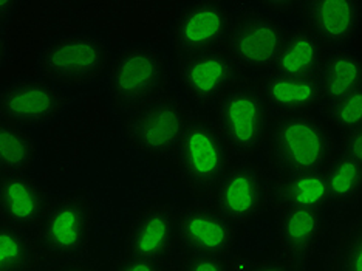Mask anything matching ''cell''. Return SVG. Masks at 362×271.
Instances as JSON below:
<instances>
[{
    "instance_id": "cell-21",
    "label": "cell",
    "mask_w": 362,
    "mask_h": 271,
    "mask_svg": "<svg viewBox=\"0 0 362 271\" xmlns=\"http://www.w3.org/2000/svg\"><path fill=\"white\" fill-rule=\"evenodd\" d=\"M281 199L285 207L322 211L330 204L327 172H305V174L284 177Z\"/></svg>"
},
{
    "instance_id": "cell-17",
    "label": "cell",
    "mask_w": 362,
    "mask_h": 271,
    "mask_svg": "<svg viewBox=\"0 0 362 271\" xmlns=\"http://www.w3.org/2000/svg\"><path fill=\"white\" fill-rule=\"evenodd\" d=\"M362 61L361 52L351 45L327 48L324 61L316 75L319 87V105L332 104L355 93L361 88Z\"/></svg>"
},
{
    "instance_id": "cell-31",
    "label": "cell",
    "mask_w": 362,
    "mask_h": 271,
    "mask_svg": "<svg viewBox=\"0 0 362 271\" xmlns=\"http://www.w3.org/2000/svg\"><path fill=\"white\" fill-rule=\"evenodd\" d=\"M14 8H16V2H10V0H0V25L10 19Z\"/></svg>"
},
{
    "instance_id": "cell-10",
    "label": "cell",
    "mask_w": 362,
    "mask_h": 271,
    "mask_svg": "<svg viewBox=\"0 0 362 271\" xmlns=\"http://www.w3.org/2000/svg\"><path fill=\"white\" fill-rule=\"evenodd\" d=\"M233 16L220 2H194L177 16L174 40L180 59L226 45Z\"/></svg>"
},
{
    "instance_id": "cell-22",
    "label": "cell",
    "mask_w": 362,
    "mask_h": 271,
    "mask_svg": "<svg viewBox=\"0 0 362 271\" xmlns=\"http://www.w3.org/2000/svg\"><path fill=\"white\" fill-rule=\"evenodd\" d=\"M325 172L330 203L337 207H349L359 199L362 190V163L349 158L337 147V154Z\"/></svg>"
},
{
    "instance_id": "cell-8",
    "label": "cell",
    "mask_w": 362,
    "mask_h": 271,
    "mask_svg": "<svg viewBox=\"0 0 362 271\" xmlns=\"http://www.w3.org/2000/svg\"><path fill=\"white\" fill-rule=\"evenodd\" d=\"M109 48L92 35L54 40L40 56V71L56 84L82 86L95 81L109 64Z\"/></svg>"
},
{
    "instance_id": "cell-7",
    "label": "cell",
    "mask_w": 362,
    "mask_h": 271,
    "mask_svg": "<svg viewBox=\"0 0 362 271\" xmlns=\"http://www.w3.org/2000/svg\"><path fill=\"white\" fill-rule=\"evenodd\" d=\"M95 220L93 203L84 194H70L50 204L40 224V242L56 259H78L88 248Z\"/></svg>"
},
{
    "instance_id": "cell-19",
    "label": "cell",
    "mask_w": 362,
    "mask_h": 271,
    "mask_svg": "<svg viewBox=\"0 0 362 271\" xmlns=\"http://www.w3.org/2000/svg\"><path fill=\"white\" fill-rule=\"evenodd\" d=\"M327 47L307 28H299L286 36L285 44L269 73L290 78H316L324 61Z\"/></svg>"
},
{
    "instance_id": "cell-29",
    "label": "cell",
    "mask_w": 362,
    "mask_h": 271,
    "mask_svg": "<svg viewBox=\"0 0 362 271\" xmlns=\"http://www.w3.org/2000/svg\"><path fill=\"white\" fill-rule=\"evenodd\" d=\"M113 271H163L160 262L129 258L121 259Z\"/></svg>"
},
{
    "instance_id": "cell-26",
    "label": "cell",
    "mask_w": 362,
    "mask_h": 271,
    "mask_svg": "<svg viewBox=\"0 0 362 271\" xmlns=\"http://www.w3.org/2000/svg\"><path fill=\"white\" fill-rule=\"evenodd\" d=\"M339 271H362V228L361 225L344 243Z\"/></svg>"
},
{
    "instance_id": "cell-3",
    "label": "cell",
    "mask_w": 362,
    "mask_h": 271,
    "mask_svg": "<svg viewBox=\"0 0 362 271\" xmlns=\"http://www.w3.org/2000/svg\"><path fill=\"white\" fill-rule=\"evenodd\" d=\"M175 160L186 186L195 192H208L216 191L234 163V155L216 121L191 115Z\"/></svg>"
},
{
    "instance_id": "cell-15",
    "label": "cell",
    "mask_w": 362,
    "mask_h": 271,
    "mask_svg": "<svg viewBox=\"0 0 362 271\" xmlns=\"http://www.w3.org/2000/svg\"><path fill=\"white\" fill-rule=\"evenodd\" d=\"M307 28L327 48L349 47L361 33V2H303Z\"/></svg>"
},
{
    "instance_id": "cell-24",
    "label": "cell",
    "mask_w": 362,
    "mask_h": 271,
    "mask_svg": "<svg viewBox=\"0 0 362 271\" xmlns=\"http://www.w3.org/2000/svg\"><path fill=\"white\" fill-rule=\"evenodd\" d=\"M33 260L28 237L11 225H0V271H25Z\"/></svg>"
},
{
    "instance_id": "cell-5",
    "label": "cell",
    "mask_w": 362,
    "mask_h": 271,
    "mask_svg": "<svg viewBox=\"0 0 362 271\" xmlns=\"http://www.w3.org/2000/svg\"><path fill=\"white\" fill-rule=\"evenodd\" d=\"M187 122V113L175 98L164 95L135 112L124 125L129 142L153 158L177 157Z\"/></svg>"
},
{
    "instance_id": "cell-32",
    "label": "cell",
    "mask_w": 362,
    "mask_h": 271,
    "mask_svg": "<svg viewBox=\"0 0 362 271\" xmlns=\"http://www.w3.org/2000/svg\"><path fill=\"white\" fill-rule=\"evenodd\" d=\"M5 56H6V44H5L2 33H0V67H2L5 62Z\"/></svg>"
},
{
    "instance_id": "cell-14",
    "label": "cell",
    "mask_w": 362,
    "mask_h": 271,
    "mask_svg": "<svg viewBox=\"0 0 362 271\" xmlns=\"http://www.w3.org/2000/svg\"><path fill=\"white\" fill-rule=\"evenodd\" d=\"M180 212L169 204H155L139 212L129 229L126 256L160 262L178 236Z\"/></svg>"
},
{
    "instance_id": "cell-11",
    "label": "cell",
    "mask_w": 362,
    "mask_h": 271,
    "mask_svg": "<svg viewBox=\"0 0 362 271\" xmlns=\"http://www.w3.org/2000/svg\"><path fill=\"white\" fill-rule=\"evenodd\" d=\"M178 75L185 92L200 108H214L240 76L225 47L180 59Z\"/></svg>"
},
{
    "instance_id": "cell-16",
    "label": "cell",
    "mask_w": 362,
    "mask_h": 271,
    "mask_svg": "<svg viewBox=\"0 0 362 271\" xmlns=\"http://www.w3.org/2000/svg\"><path fill=\"white\" fill-rule=\"evenodd\" d=\"M50 208L45 188L27 174H8L0 178V216L8 225L31 229L42 224Z\"/></svg>"
},
{
    "instance_id": "cell-1",
    "label": "cell",
    "mask_w": 362,
    "mask_h": 271,
    "mask_svg": "<svg viewBox=\"0 0 362 271\" xmlns=\"http://www.w3.org/2000/svg\"><path fill=\"white\" fill-rule=\"evenodd\" d=\"M265 146L284 177L325 171L339 147L327 122L310 112L276 118Z\"/></svg>"
},
{
    "instance_id": "cell-4",
    "label": "cell",
    "mask_w": 362,
    "mask_h": 271,
    "mask_svg": "<svg viewBox=\"0 0 362 271\" xmlns=\"http://www.w3.org/2000/svg\"><path fill=\"white\" fill-rule=\"evenodd\" d=\"M168 92V67L158 50L134 45L121 52L110 73L113 104L127 115Z\"/></svg>"
},
{
    "instance_id": "cell-12",
    "label": "cell",
    "mask_w": 362,
    "mask_h": 271,
    "mask_svg": "<svg viewBox=\"0 0 362 271\" xmlns=\"http://www.w3.org/2000/svg\"><path fill=\"white\" fill-rule=\"evenodd\" d=\"M67 103V95L59 88L35 79L11 82L0 92V112L21 129L48 125Z\"/></svg>"
},
{
    "instance_id": "cell-9",
    "label": "cell",
    "mask_w": 362,
    "mask_h": 271,
    "mask_svg": "<svg viewBox=\"0 0 362 271\" xmlns=\"http://www.w3.org/2000/svg\"><path fill=\"white\" fill-rule=\"evenodd\" d=\"M268 197V172L250 158L234 161L216 188L217 209L234 224L256 219Z\"/></svg>"
},
{
    "instance_id": "cell-20",
    "label": "cell",
    "mask_w": 362,
    "mask_h": 271,
    "mask_svg": "<svg viewBox=\"0 0 362 271\" xmlns=\"http://www.w3.org/2000/svg\"><path fill=\"white\" fill-rule=\"evenodd\" d=\"M324 226L325 220L322 211L305 208L285 207L279 220L282 243L296 256L308 253L319 242Z\"/></svg>"
},
{
    "instance_id": "cell-2",
    "label": "cell",
    "mask_w": 362,
    "mask_h": 271,
    "mask_svg": "<svg viewBox=\"0 0 362 271\" xmlns=\"http://www.w3.org/2000/svg\"><path fill=\"white\" fill-rule=\"evenodd\" d=\"M214 108L234 158H251L265 147L271 117L257 81L238 79Z\"/></svg>"
},
{
    "instance_id": "cell-28",
    "label": "cell",
    "mask_w": 362,
    "mask_h": 271,
    "mask_svg": "<svg viewBox=\"0 0 362 271\" xmlns=\"http://www.w3.org/2000/svg\"><path fill=\"white\" fill-rule=\"evenodd\" d=\"M185 271H231L221 256H194Z\"/></svg>"
},
{
    "instance_id": "cell-33",
    "label": "cell",
    "mask_w": 362,
    "mask_h": 271,
    "mask_svg": "<svg viewBox=\"0 0 362 271\" xmlns=\"http://www.w3.org/2000/svg\"><path fill=\"white\" fill-rule=\"evenodd\" d=\"M69 271H95V270L90 268V267H76V268H71Z\"/></svg>"
},
{
    "instance_id": "cell-30",
    "label": "cell",
    "mask_w": 362,
    "mask_h": 271,
    "mask_svg": "<svg viewBox=\"0 0 362 271\" xmlns=\"http://www.w3.org/2000/svg\"><path fill=\"white\" fill-rule=\"evenodd\" d=\"M246 271H293V270L285 264H281V262H263V264L254 265Z\"/></svg>"
},
{
    "instance_id": "cell-6",
    "label": "cell",
    "mask_w": 362,
    "mask_h": 271,
    "mask_svg": "<svg viewBox=\"0 0 362 271\" xmlns=\"http://www.w3.org/2000/svg\"><path fill=\"white\" fill-rule=\"evenodd\" d=\"M288 33L281 22L262 13H246L233 22L225 48L240 73L260 78L273 70Z\"/></svg>"
},
{
    "instance_id": "cell-25",
    "label": "cell",
    "mask_w": 362,
    "mask_h": 271,
    "mask_svg": "<svg viewBox=\"0 0 362 271\" xmlns=\"http://www.w3.org/2000/svg\"><path fill=\"white\" fill-rule=\"evenodd\" d=\"M322 112L325 118L324 121L330 122L342 134L362 129V88L342 98V100L322 105Z\"/></svg>"
},
{
    "instance_id": "cell-27",
    "label": "cell",
    "mask_w": 362,
    "mask_h": 271,
    "mask_svg": "<svg viewBox=\"0 0 362 271\" xmlns=\"http://www.w3.org/2000/svg\"><path fill=\"white\" fill-rule=\"evenodd\" d=\"M339 152L347 155L349 158L362 163V129L350 130V132L342 134Z\"/></svg>"
},
{
    "instance_id": "cell-13",
    "label": "cell",
    "mask_w": 362,
    "mask_h": 271,
    "mask_svg": "<svg viewBox=\"0 0 362 271\" xmlns=\"http://www.w3.org/2000/svg\"><path fill=\"white\" fill-rule=\"evenodd\" d=\"M177 234L195 256L223 258L234 245L235 226L217 208L191 207L180 212Z\"/></svg>"
},
{
    "instance_id": "cell-23",
    "label": "cell",
    "mask_w": 362,
    "mask_h": 271,
    "mask_svg": "<svg viewBox=\"0 0 362 271\" xmlns=\"http://www.w3.org/2000/svg\"><path fill=\"white\" fill-rule=\"evenodd\" d=\"M36 157V143L25 130L0 122V171L4 175L25 174Z\"/></svg>"
},
{
    "instance_id": "cell-34",
    "label": "cell",
    "mask_w": 362,
    "mask_h": 271,
    "mask_svg": "<svg viewBox=\"0 0 362 271\" xmlns=\"http://www.w3.org/2000/svg\"><path fill=\"white\" fill-rule=\"evenodd\" d=\"M0 174H2V171H0Z\"/></svg>"
},
{
    "instance_id": "cell-18",
    "label": "cell",
    "mask_w": 362,
    "mask_h": 271,
    "mask_svg": "<svg viewBox=\"0 0 362 271\" xmlns=\"http://www.w3.org/2000/svg\"><path fill=\"white\" fill-rule=\"evenodd\" d=\"M257 84L271 120L310 112L320 101L316 78L300 79L267 73L257 81Z\"/></svg>"
}]
</instances>
